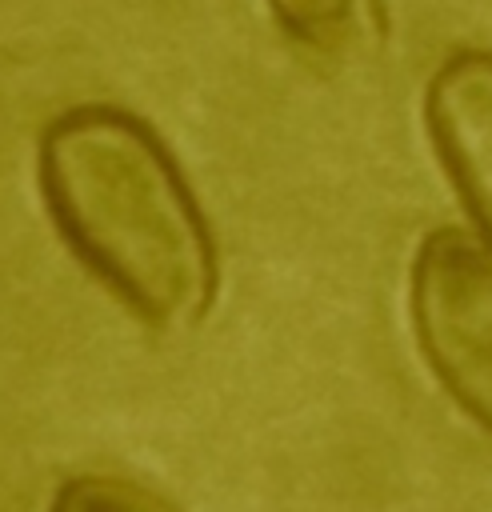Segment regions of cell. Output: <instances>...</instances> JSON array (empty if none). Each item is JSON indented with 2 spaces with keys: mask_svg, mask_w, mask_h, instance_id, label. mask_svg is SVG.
<instances>
[{
  "mask_svg": "<svg viewBox=\"0 0 492 512\" xmlns=\"http://www.w3.org/2000/svg\"><path fill=\"white\" fill-rule=\"evenodd\" d=\"M412 328L452 400L492 432V244L460 228L424 236L412 260Z\"/></svg>",
  "mask_w": 492,
  "mask_h": 512,
  "instance_id": "obj_2",
  "label": "cell"
},
{
  "mask_svg": "<svg viewBox=\"0 0 492 512\" xmlns=\"http://www.w3.org/2000/svg\"><path fill=\"white\" fill-rule=\"evenodd\" d=\"M36 172L64 244L136 320L184 332L208 316L216 248L144 120L104 104L72 108L44 128Z\"/></svg>",
  "mask_w": 492,
  "mask_h": 512,
  "instance_id": "obj_1",
  "label": "cell"
},
{
  "mask_svg": "<svg viewBox=\"0 0 492 512\" xmlns=\"http://www.w3.org/2000/svg\"><path fill=\"white\" fill-rule=\"evenodd\" d=\"M424 116L448 180L492 244V52L468 48L444 60L428 84Z\"/></svg>",
  "mask_w": 492,
  "mask_h": 512,
  "instance_id": "obj_3",
  "label": "cell"
},
{
  "mask_svg": "<svg viewBox=\"0 0 492 512\" xmlns=\"http://www.w3.org/2000/svg\"><path fill=\"white\" fill-rule=\"evenodd\" d=\"M52 512H176V504L132 476L84 472L60 484Z\"/></svg>",
  "mask_w": 492,
  "mask_h": 512,
  "instance_id": "obj_5",
  "label": "cell"
},
{
  "mask_svg": "<svg viewBox=\"0 0 492 512\" xmlns=\"http://www.w3.org/2000/svg\"><path fill=\"white\" fill-rule=\"evenodd\" d=\"M276 24L316 56H344L380 32L376 0H268Z\"/></svg>",
  "mask_w": 492,
  "mask_h": 512,
  "instance_id": "obj_4",
  "label": "cell"
}]
</instances>
